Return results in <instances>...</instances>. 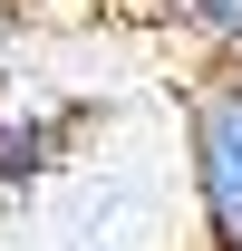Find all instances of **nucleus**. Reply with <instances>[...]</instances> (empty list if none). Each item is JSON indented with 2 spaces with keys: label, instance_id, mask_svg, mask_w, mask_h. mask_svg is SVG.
<instances>
[{
  "label": "nucleus",
  "instance_id": "7ed1b4c3",
  "mask_svg": "<svg viewBox=\"0 0 242 251\" xmlns=\"http://www.w3.org/2000/svg\"><path fill=\"white\" fill-rule=\"evenodd\" d=\"M184 29L204 39V49H223V58H242V0H165Z\"/></svg>",
  "mask_w": 242,
  "mask_h": 251
},
{
  "label": "nucleus",
  "instance_id": "39448f33",
  "mask_svg": "<svg viewBox=\"0 0 242 251\" xmlns=\"http://www.w3.org/2000/svg\"><path fill=\"white\" fill-rule=\"evenodd\" d=\"M233 251H242V242H233Z\"/></svg>",
  "mask_w": 242,
  "mask_h": 251
},
{
  "label": "nucleus",
  "instance_id": "20e7f679",
  "mask_svg": "<svg viewBox=\"0 0 242 251\" xmlns=\"http://www.w3.org/2000/svg\"><path fill=\"white\" fill-rule=\"evenodd\" d=\"M0 29H10V0H0Z\"/></svg>",
  "mask_w": 242,
  "mask_h": 251
},
{
  "label": "nucleus",
  "instance_id": "f03ea898",
  "mask_svg": "<svg viewBox=\"0 0 242 251\" xmlns=\"http://www.w3.org/2000/svg\"><path fill=\"white\" fill-rule=\"evenodd\" d=\"M59 164V126L30 106H0V184H39Z\"/></svg>",
  "mask_w": 242,
  "mask_h": 251
},
{
  "label": "nucleus",
  "instance_id": "f257e3e1",
  "mask_svg": "<svg viewBox=\"0 0 242 251\" xmlns=\"http://www.w3.org/2000/svg\"><path fill=\"white\" fill-rule=\"evenodd\" d=\"M184 155H194V203H204L213 251L242 242V58H223L184 106Z\"/></svg>",
  "mask_w": 242,
  "mask_h": 251
}]
</instances>
